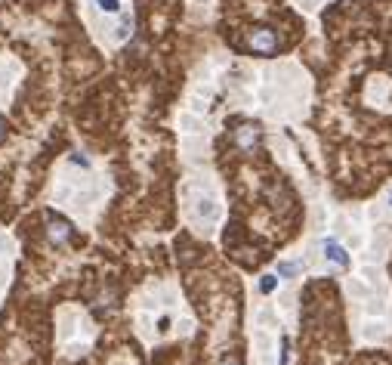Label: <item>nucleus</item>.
I'll return each instance as SVG.
<instances>
[{"label":"nucleus","mask_w":392,"mask_h":365,"mask_svg":"<svg viewBox=\"0 0 392 365\" xmlns=\"http://www.w3.org/2000/svg\"><path fill=\"white\" fill-rule=\"evenodd\" d=\"M220 365H241V362H238V359H235V356H229V359H222V362H220Z\"/></svg>","instance_id":"nucleus-10"},{"label":"nucleus","mask_w":392,"mask_h":365,"mask_svg":"<svg viewBox=\"0 0 392 365\" xmlns=\"http://www.w3.org/2000/svg\"><path fill=\"white\" fill-rule=\"evenodd\" d=\"M303 269V264H282L278 266V276H296Z\"/></svg>","instance_id":"nucleus-6"},{"label":"nucleus","mask_w":392,"mask_h":365,"mask_svg":"<svg viewBox=\"0 0 392 365\" xmlns=\"http://www.w3.org/2000/svg\"><path fill=\"white\" fill-rule=\"evenodd\" d=\"M278 46H282V41H278V31H272V28L259 25L247 31V50H254L259 56H272L278 53Z\"/></svg>","instance_id":"nucleus-1"},{"label":"nucleus","mask_w":392,"mask_h":365,"mask_svg":"<svg viewBox=\"0 0 392 365\" xmlns=\"http://www.w3.org/2000/svg\"><path fill=\"white\" fill-rule=\"evenodd\" d=\"M99 9H105V13H118L120 9V0H96Z\"/></svg>","instance_id":"nucleus-7"},{"label":"nucleus","mask_w":392,"mask_h":365,"mask_svg":"<svg viewBox=\"0 0 392 365\" xmlns=\"http://www.w3.org/2000/svg\"><path fill=\"white\" fill-rule=\"evenodd\" d=\"M130 31H133V22H130V19H127V22H124V25H120V31H118V34H120V37H127Z\"/></svg>","instance_id":"nucleus-8"},{"label":"nucleus","mask_w":392,"mask_h":365,"mask_svg":"<svg viewBox=\"0 0 392 365\" xmlns=\"http://www.w3.org/2000/svg\"><path fill=\"white\" fill-rule=\"evenodd\" d=\"M275 285H278V279H275V276H263V282H259V291H263V294H272V291H275Z\"/></svg>","instance_id":"nucleus-5"},{"label":"nucleus","mask_w":392,"mask_h":365,"mask_svg":"<svg viewBox=\"0 0 392 365\" xmlns=\"http://www.w3.org/2000/svg\"><path fill=\"white\" fill-rule=\"evenodd\" d=\"M43 226H46V239H50V245H56V248L71 245V239H74V226H71V223L65 220V217H59V214H46Z\"/></svg>","instance_id":"nucleus-2"},{"label":"nucleus","mask_w":392,"mask_h":365,"mask_svg":"<svg viewBox=\"0 0 392 365\" xmlns=\"http://www.w3.org/2000/svg\"><path fill=\"white\" fill-rule=\"evenodd\" d=\"M389 204H392V195H389Z\"/></svg>","instance_id":"nucleus-11"},{"label":"nucleus","mask_w":392,"mask_h":365,"mask_svg":"<svg viewBox=\"0 0 392 365\" xmlns=\"http://www.w3.org/2000/svg\"><path fill=\"white\" fill-rule=\"evenodd\" d=\"M4 136H6V121L0 118V143H4Z\"/></svg>","instance_id":"nucleus-9"},{"label":"nucleus","mask_w":392,"mask_h":365,"mask_svg":"<svg viewBox=\"0 0 392 365\" xmlns=\"http://www.w3.org/2000/svg\"><path fill=\"white\" fill-rule=\"evenodd\" d=\"M324 257L331 260V264H337L340 269H346L349 266V257H346V248L337 245L334 239H324Z\"/></svg>","instance_id":"nucleus-4"},{"label":"nucleus","mask_w":392,"mask_h":365,"mask_svg":"<svg viewBox=\"0 0 392 365\" xmlns=\"http://www.w3.org/2000/svg\"><path fill=\"white\" fill-rule=\"evenodd\" d=\"M259 136H263V134H259V127L250 124V121H244V124L235 130V146H238L244 155H250V152H254V149L259 146Z\"/></svg>","instance_id":"nucleus-3"}]
</instances>
